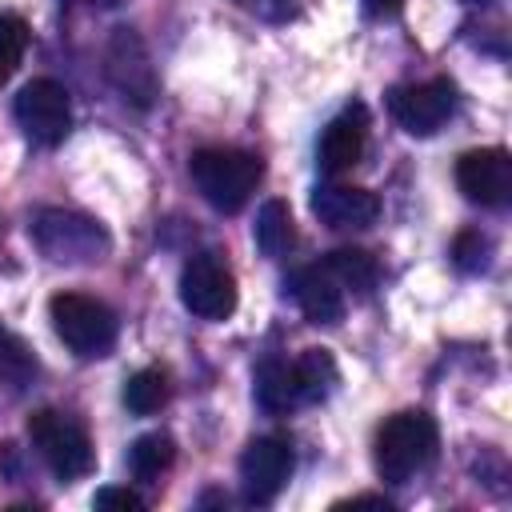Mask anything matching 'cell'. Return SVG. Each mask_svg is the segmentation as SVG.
I'll return each instance as SVG.
<instances>
[{
	"label": "cell",
	"mask_w": 512,
	"mask_h": 512,
	"mask_svg": "<svg viewBox=\"0 0 512 512\" xmlns=\"http://www.w3.org/2000/svg\"><path fill=\"white\" fill-rule=\"evenodd\" d=\"M188 172H192L196 192L216 212H240L252 200V192L264 176V164L252 152H240V148H200L192 156Z\"/></svg>",
	"instance_id": "6da1fadb"
},
{
	"label": "cell",
	"mask_w": 512,
	"mask_h": 512,
	"mask_svg": "<svg viewBox=\"0 0 512 512\" xmlns=\"http://www.w3.org/2000/svg\"><path fill=\"white\" fill-rule=\"evenodd\" d=\"M436 456V424L424 412H396L376 432V476L388 484L412 480Z\"/></svg>",
	"instance_id": "7a4b0ae2"
},
{
	"label": "cell",
	"mask_w": 512,
	"mask_h": 512,
	"mask_svg": "<svg viewBox=\"0 0 512 512\" xmlns=\"http://www.w3.org/2000/svg\"><path fill=\"white\" fill-rule=\"evenodd\" d=\"M32 240L56 264H92L108 256V232L92 216L68 208H40L32 216Z\"/></svg>",
	"instance_id": "3957f363"
},
{
	"label": "cell",
	"mask_w": 512,
	"mask_h": 512,
	"mask_svg": "<svg viewBox=\"0 0 512 512\" xmlns=\"http://www.w3.org/2000/svg\"><path fill=\"white\" fill-rule=\"evenodd\" d=\"M28 440L40 452V460L52 468L56 480H80L96 464L84 424H76L72 416L56 412V408H40L28 416Z\"/></svg>",
	"instance_id": "277c9868"
},
{
	"label": "cell",
	"mask_w": 512,
	"mask_h": 512,
	"mask_svg": "<svg viewBox=\"0 0 512 512\" xmlns=\"http://www.w3.org/2000/svg\"><path fill=\"white\" fill-rule=\"evenodd\" d=\"M48 316L56 336L84 360L104 356L116 344V316L108 304H100L96 296L84 292H56L48 300Z\"/></svg>",
	"instance_id": "5b68a950"
},
{
	"label": "cell",
	"mask_w": 512,
	"mask_h": 512,
	"mask_svg": "<svg viewBox=\"0 0 512 512\" xmlns=\"http://www.w3.org/2000/svg\"><path fill=\"white\" fill-rule=\"evenodd\" d=\"M180 300L200 320H224L236 308V280L232 268L216 252H196L180 268Z\"/></svg>",
	"instance_id": "8992f818"
},
{
	"label": "cell",
	"mask_w": 512,
	"mask_h": 512,
	"mask_svg": "<svg viewBox=\"0 0 512 512\" xmlns=\"http://www.w3.org/2000/svg\"><path fill=\"white\" fill-rule=\"evenodd\" d=\"M12 112H16V124L24 128V136L44 148H56L72 128V104L56 80H28L16 92Z\"/></svg>",
	"instance_id": "52a82bcc"
},
{
	"label": "cell",
	"mask_w": 512,
	"mask_h": 512,
	"mask_svg": "<svg viewBox=\"0 0 512 512\" xmlns=\"http://www.w3.org/2000/svg\"><path fill=\"white\" fill-rule=\"evenodd\" d=\"M104 68H108V80L116 84V92L140 108H148L160 92L156 84V68L148 60V48L144 40L132 32V28H116L112 40H108V52H104Z\"/></svg>",
	"instance_id": "ba28073f"
},
{
	"label": "cell",
	"mask_w": 512,
	"mask_h": 512,
	"mask_svg": "<svg viewBox=\"0 0 512 512\" xmlns=\"http://www.w3.org/2000/svg\"><path fill=\"white\" fill-rule=\"evenodd\" d=\"M292 476V448L284 436H256L240 456V488L248 504H268Z\"/></svg>",
	"instance_id": "9c48e42d"
},
{
	"label": "cell",
	"mask_w": 512,
	"mask_h": 512,
	"mask_svg": "<svg viewBox=\"0 0 512 512\" xmlns=\"http://www.w3.org/2000/svg\"><path fill=\"white\" fill-rule=\"evenodd\" d=\"M452 84L448 80H424V84H400L388 92L392 120L412 136H432L448 112H452Z\"/></svg>",
	"instance_id": "30bf717a"
},
{
	"label": "cell",
	"mask_w": 512,
	"mask_h": 512,
	"mask_svg": "<svg viewBox=\"0 0 512 512\" xmlns=\"http://www.w3.org/2000/svg\"><path fill=\"white\" fill-rule=\"evenodd\" d=\"M460 192L480 208H504L512 196V160L504 148H476L464 152L456 164Z\"/></svg>",
	"instance_id": "8fae6325"
},
{
	"label": "cell",
	"mask_w": 512,
	"mask_h": 512,
	"mask_svg": "<svg viewBox=\"0 0 512 512\" xmlns=\"http://www.w3.org/2000/svg\"><path fill=\"white\" fill-rule=\"evenodd\" d=\"M312 212L328 228H368L380 216V200L356 184H320L312 192Z\"/></svg>",
	"instance_id": "7c38bea8"
},
{
	"label": "cell",
	"mask_w": 512,
	"mask_h": 512,
	"mask_svg": "<svg viewBox=\"0 0 512 512\" xmlns=\"http://www.w3.org/2000/svg\"><path fill=\"white\" fill-rule=\"evenodd\" d=\"M288 292L312 324H336L344 316V288L336 284V276L324 264L296 268L288 276Z\"/></svg>",
	"instance_id": "4fadbf2b"
},
{
	"label": "cell",
	"mask_w": 512,
	"mask_h": 512,
	"mask_svg": "<svg viewBox=\"0 0 512 512\" xmlns=\"http://www.w3.org/2000/svg\"><path fill=\"white\" fill-rule=\"evenodd\" d=\"M360 156H364V108L352 104V108H344L336 120H328V128L320 132L316 164H320L328 176H340V172H348Z\"/></svg>",
	"instance_id": "5bb4252c"
},
{
	"label": "cell",
	"mask_w": 512,
	"mask_h": 512,
	"mask_svg": "<svg viewBox=\"0 0 512 512\" xmlns=\"http://www.w3.org/2000/svg\"><path fill=\"white\" fill-rule=\"evenodd\" d=\"M252 240L268 260H280L292 244H296V228H292V212L284 200H264L252 224Z\"/></svg>",
	"instance_id": "9a60e30c"
},
{
	"label": "cell",
	"mask_w": 512,
	"mask_h": 512,
	"mask_svg": "<svg viewBox=\"0 0 512 512\" xmlns=\"http://www.w3.org/2000/svg\"><path fill=\"white\" fill-rule=\"evenodd\" d=\"M256 404H260L264 412H272V416H280V412H288V408L300 404L292 364H284V360H264V364L256 368Z\"/></svg>",
	"instance_id": "2e32d148"
},
{
	"label": "cell",
	"mask_w": 512,
	"mask_h": 512,
	"mask_svg": "<svg viewBox=\"0 0 512 512\" xmlns=\"http://www.w3.org/2000/svg\"><path fill=\"white\" fill-rule=\"evenodd\" d=\"M172 460H176V444H172V436H164V432H144V436H136L132 448H128V468H132V476L144 480V484L160 480V476L172 468Z\"/></svg>",
	"instance_id": "e0dca14e"
},
{
	"label": "cell",
	"mask_w": 512,
	"mask_h": 512,
	"mask_svg": "<svg viewBox=\"0 0 512 512\" xmlns=\"http://www.w3.org/2000/svg\"><path fill=\"white\" fill-rule=\"evenodd\" d=\"M40 372V360L36 352L12 332L0 324V384H8L12 392H24Z\"/></svg>",
	"instance_id": "ac0fdd59"
},
{
	"label": "cell",
	"mask_w": 512,
	"mask_h": 512,
	"mask_svg": "<svg viewBox=\"0 0 512 512\" xmlns=\"http://www.w3.org/2000/svg\"><path fill=\"white\" fill-rule=\"evenodd\" d=\"M324 268L336 276L340 288L360 292V296H368V292L376 288V276H380L376 260H372L368 252H360V248H336V252L324 260Z\"/></svg>",
	"instance_id": "d6986e66"
},
{
	"label": "cell",
	"mask_w": 512,
	"mask_h": 512,
	"mask_svg": "<svg viewBox=\"0 0 512 512\" xmlns=\"http://www.w3.org/2000/svg\"><path fill=\"white\" fill-rule=\"evenodd\" d=\"M292 372H296L300 404H308V400H324V396L332 392V384H336V364H332V356H328L324 348H308V352L292 364Z\"/></svg>",
	"instance_id": "ffe728a7"
},
{
	"label": "cell",
	"mask_w": 512,
	"mask_h": 512,
	"mask_svg": "<svg viewBox=\"0 0 512 512\" xmlns=\"http://www.w3.org/2000/svg\"><path fill=\"white\" fill-rule=\"evenodd\" d=\"M168 404V376L160 368H140L124 380V408L136 416H152Z\"/></svg>",
	"instance_id": "44dd1931"
},
{
	"label": "cell",
	"mask_w": 512,
	"mask_h": 512,
	"mask_svg": "<svg viewBox=\"0 0 512 512\" xmlns=\"http://www.w3.org/2000/svg\"><path fill=\"white\" fill-rule=\"evenodd\" d=\"M488 252H492V244H488V236H480V232H460L456 244H452V256H456V264H460L464 272L488 268Z\"/></svg>",
	"instance_id": "7402d4cb"
},
{
	"label": "cell",
	"mask_w": 512,
	"mask_h": 512,
	"mask_svg": "<svg viewBox=\"0 0 512 512\" xmlns=\"http://www.w3.org/2000/svg\"><path fill=\"white\" fill-rule=\"evenodd\" d=\"M92 508H100V512H140L144 508V500L132 492V488H100L96 496H92Z\"/></svg>",
	"instance_id": "603a6c76"
},
{
	"label": "cell",
	"mask_w": 512,
	"mask_h": 512,
	"mask_svg": "<svg viewBox=\"0 0 512 512\" xmlns=\"http://www.w3.org/2000/svg\"><path fill=\"white\" fill-rule=\"evenodd\" d=\"M240 8L252 12V16H260V20H272V24L296 16V0H240Z\"/></svg>",
	"instance_id": "cb8c5ba5"
},
{
	"label": "cell",
	"mask_w": 512,
	"mask_h": 512,
	"mask_svg": "<svg viewBox=\"0 0 512 512\" xmlns=\"http://www.w3.org/2000/svg\"><path fill=\"white\" fill-rule=\"evenodd\" d=\"M336 508H384V512H388L392 504H388L384 496H352L348 504H336Z\"/></svg>",
	"instance_id": "d4e9b609"
},
{
	"label": "cell",
	"mask_w": 512,
	"mask_h": 512,
	"mask_svg": "<svg viewBox=\"0 0 512 512\" xmlns=\"http://www.w3.org/2000/svg\"><path fill=\"white\" fill-rule=\"evenodd\" d=\"M400 4H404V0H364V8H368L372 16H396Z\"/></svg>",
	"instance_id": "484cf974"
},
{
	"label": "cell",
	"mask_w": 512,
	"mask_h": 512,
	"mask_svg": "<svg viewBox=\"0 0 512 512\" xmlns=\"http://www.w3.org/2000/svg\"><path fill=\"white\" fill-rule=\"evenodd\" d=\"M92 4H116V0H92Z\"/></svg>",
	"instance_id": "4316f807"
},
{
	"label": "cell",
	"mask_w": 512,
	"mask_h": 512,
	"mask_svg": "<svg viewBox=\"0 0 512 512\" xmlns=\"http://www.w3.org/2000/svg\"><path fill=\"white\" fill-rule=\"evenodd\" d=\"M468 4H484V0H468Z\"/></svg>",
	"instance_id": "83f0119b"
}]
</instances>
